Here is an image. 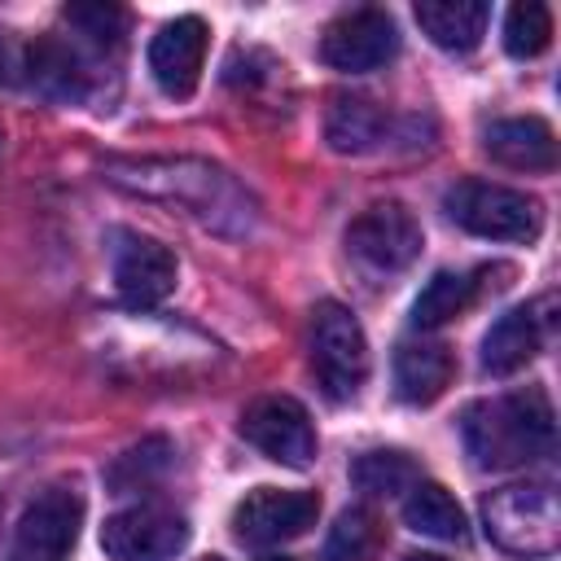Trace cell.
I'll use <instances>...</instances> for the list:
<instances>
[{
	"mask_svg": "<svg viewBox=\"0 0 561 561\" xmlns=\"http://www.w3.org/2000/svg\"><path fill=\"white\" fill-rule=\"evenodd\" d=\"M101 175L145 202H158L167 210H180L184 219L202 224L219 237H250L259 224V202L250 188L224 171L219 162L188 158V153H158V158H105Z\"/></svg>",
	"mask_w": 561,
	"mask_h": 561,
	"instance_id": "1",
	"label": "cell"
},
{
	"mask_svg": "<svg viewBox=\"0 0 561 561\" xmlns=\"http://www.w3.org/2000/svg\"><path fill=\"white\" fill-rule=\"evenodd\" d=\"M460 438H465V451L473 456L478 469L504 473V469L535 465L557 443L552 399H548L543 386L478 399L460 416Z\"/></svg>",
	"mask_w": 561,
	"mask_h": 561,
	"instance_id": "2",
	"label": "cell"
},
{
	"mask_svg": "<svg viewBox=\"0 0 561 561\" xmlns=\"http://www.w3.org/2000/svg\"><path fill=\"white\" fill-rule=\"evenodd\" d=\"M482 526L495 548L543 561L561 548V504L548 482H508L482 500Z\"/></svg>",
	"mask_w": 561,
	"mask_h": 561,
	"instance_id": "3",
	"label": "cell"
},
{
	"mask_svg": "<svg viewBox=\"0 0 561 561\" xmlns=\"http://www.w3.org/2000/svg\"><path fill=\"white\" fill-rule=\"evenodd\" d=\"M447 215L473 232V237H491V241H535L543 232V206L539 197L508 188V184H491V180H460L447 188L443 197Z\"/></svg>",
	"mask_w": 561,
	"mask_h": 561,
	"instance_id": "4",
	"label": "cell"
},
{
	"mask_svg": "<svg viewBox=\"0 0 561 561\" xmlns=\"http://www.w3.org/2000/svg\"><path fill=\"white\" fill-rule=\"evenodd\" d=\"M311 373L333 403H346L368 381V337L351 307L316 302L311 311Z\"/></svg>",
	"mask_w": 561,
	"mask_h": 561,
	"instance_id": "5",
	"label": "cell"
},
{
	"mask_svg": "<svg viewBox=\"0 0 561 561\" xmlns=\"http://www.w3.org/2000/svg\"><path fill=\"white\" fill-rule=\"evenodd\" d=\"M346 254L368 276H399L421 254V224L403 202H373L351 219Z\"/></svg>",
	"mask_w": 561,
	"mask_h": 561,
	"instance_id": "6",
	"label": "cell"
},
{
	"mask_svg": "<svg viewBox=\"0 0 561 561\" xmlns=\"http://www.w3.org/2000/svg\"><path fill=\"white\" fill-rule=\"evenodd\" d=\"M320 517V495L298 491V486H254L237 508H232V535L250 548H272L285 539H298L316 526Z\"/></svg>",
	"mask_w": 561,
	"mask_h": 561,
	"instance_id": "7",
	"label": "cell"
},
{
	"mask_svg": "<svg viewBox=\"0 0 561 561\" xmlns=\"http://www.w3.org/2000/svg\"><path fill=\"white\" fill-rule=\"evenodd\" d=\"M184 543L188 522L167 504H131L101 526V548L110 561H175Z\"/></svg>",
	"mask_w": 561,
	"mask_h": 561,
	"instance_id": "8",
	"label": "cell"
},
{
	"mask_svg": "<svg viewBox=\"0 0 561 561\" xmlns=\"http://www.w3.org/2000/svg\"><path fill=\"white\" fill-rule=\"evenodd\" d=\"M79 526H83V495L70 486H48L26 504L13 530L9 561H66L70 548L79 543Z\"/></svg>",
	"mask_w": 561,
	"mask_h": 561,
	"instance_id": "9",
	"label": "cell"
},
{
	"mask_svg": "<svg viewBox=\"0 0 561 561\" xmlns=\"http://www.w3.org/2000/svg\"><path fill=\"white\" fill-rule=\"evenodd\" d=\"M241 438L259 447L267 460L307 469L316 460V430L298 399L289 394H263L241 412Z\"/></svg>",
	"mask_w": 561,
	"mask_h": 561,
	"instance_id": "10",
	"label": "cell"
},
{
	"mask_svg": "<svg viewBox=\"0 0 561 561\" xmlns=\"http://www.w3.org/2000/svg\"><path fill=\"white\" fill-rule=\"evenodd\" d=\"M394 53H399V31L386 9H351V13L333 18L320 35L324 66H333L342 75H368V70L386 66Z\"/></svg>",
	"mask_w": 561,
	"mask_h": 561,
	"instance_id": "11",
	"label": "cell"
},
{
	"mask_svg": "<svg viewBox=\"0 0 561 561\" xmlns=\"http://www.w3.org/2000/svg\"><path fill=\"white\" fill-rule=\"evenodd\" d=\"M105 53L75 35H39L26 53V79L53 101H88L96 92V61Z\"/></svg>",
	"mask_w": 561,
	"mask_h": 561,
	"instance_id": "12",
	"label": "cell"
},
{
	"mask_svg": "<svg viewBox=\"0 0 561 561\" xmlns=\"http://www.w3.org/2000/svg\"><path fill=\"white\" fill-rule=\"evenodd\" d=\"M206 35H210L206 22L193 13L158 26V35L149 39V75L162 96L188 101L197 92L202 66H206Z\"/></svg>",
	"mask_w": 561,
	"mask_h": 561,
	"instance_id": "13",
	"label": "cell"
},
{
	"mask_svg": "<svg viewBox=\"0 0 561 561\" xmlns=\"http://www.w3.org/2000/svg\"><path fill=\"white\" fill-rule=\"evenodd\" d=\"M548 333H552V294H543L539 302L504 311L482 337V368L491 377H508V373L526 368L543 351Z\"/></svg>",
	"mask_w": 561,
	"mask_h": 561,
	"instance_id": "14",
	"label": "cell"
},
{
	"mask_svg": "<svg viewBox=\"0 0 561 561\" xmlns=\"http://www.w3.org/2000/svg\"><path fill=\"white\" fill-rule=\"evenodd\" d=\"M175 254L153 237H123L114 250V285L131 307H158L175 289Z\"/></svg>",
	"mask_w": 561,
	"mask_h": 561,
	"instance_id": "15",
	"label": "cell"
},
{
	"mask_svg": "<svg viewBox=\"0 0 561 561\" xmlns=\"http://www.w3.org/2000/svg\"><path fill=\"white\" fill-rule=\"evenodd\" d=\"M394 127H403L394 114H386L368 96H333L324 114V140L333 153H377L390 145Z\"/></svg>",
	"mask_w": 561,
	"mask_h": 561,
	"instance_id": "16",
	"label": "cell"
},
{
	"mask_svg": "<svg viewBox=\"0 0 561 561\" xmlns=\"http://www.w3.org/2000/svg\"><path fill=\"white\" fill-rule=\"evenodd\" d=\"M451 373H456L451 346H443L434 337H408L394 351V394L412 408L434 403L451 386Z\"/></svg>",
	"mask_w": 561,
	"mask_h": 561,
	"instance_id": "17",
	"label": "cell"
},
{
	"mask_svg": "<svg viewBox=\"0 0 561 561\" xmlns=\"http://www.w3.org/2000/svg\"><path fill=\"white\" fill-rule=\"evenodd\" d=\"M482 149L508 171H552L557 167V136L535 114L491 123L482 136Z\"/></svg>",
	"mask_w": 561,
	"mask_h": 561,
	"instance_id": "18",
	"label": "cell"
},
{
	"mask_svg": "<svg viewBox=\"0 0 561 561\" xmlns=\"http://www.w3.org/2000/svg\"><path fill=\"white\" fill-rule=\"evenodd\" d=\"M416 22L430 35V44H438L443 53H473L486 35L491 4H482V0H421Z\"/></svg>",
	"mask_w": 561,
	"mask_h": 561,
	"instance_id": "19",
	"label": "cell"
},
{
	"mask_svg": "<svg viewBox=\"0 0 561 561\" xmlns=\"http://www.w3.org/2000/svg\"><path fill=\"white\" fill-rule=\"evenodd\" d=\"M403 522H408V530H416V535H425V539H438V543H460L465 535H469V526H465V513H460V504L447 495V486H438V482H412L408 486V495H403Z\"/></svg>",
	"mask_w": 561,
	"mask_h": 561,
	"instance_id": "20",
	"label": "cell"
},
{
	"mask_svg": "<svg viewBox=\"0 0 561 561\" xmlns=\"http://www.w3.org/2000/svg\"><path fill=\"white\" fill-rule=\"evenodd\" d=\"M478 298V280L465 272H434L430 285L412 302V324L416 329H443L456 316H465Z\"/></svg>",
	"mask_w": 561,
	"mask_h": 561,
	"instance_id": "21",
	"label": "cell"
},
{
	"mask_svg": "<svg viewBox=\"0 0 561 561\" xmlns=\"http://www.w3.org/2000/svg\"><path fill=\"white\" fill-rule=\"evenodd\" d=\"M381 552V522L368 508H346L324 543V561H377Z\"/></svg>",
	"mask_w": 561,
	"mask_h": 561,
	"instance_id": "22",
	"label": "cell"
},
{
	"mask_svg": "<svg viewBox=\"0 0 561 561\" xmlns=\"http://www.w3.org/2000/svg\"><path fill=\"white\" fill-rule=\"evenodd\" d=\"M351 482L364 495H394V491H408L416 482V465L403 451H394V447H377V451L355 456Z\"/></svg>",
	"mask_w": 561,
	"mask_h": 561,
	"instance_id": "23",
	"label": "cell"
},
{
	"mask_svg": "<svg viewBox=\"0 0 561 561\" xmlns=\"http://www.w3.org/2000/svg\"><path fill=\"white\" fill-rule=\"evenodd\" d=\"M548 39H552V13H548V4L526 0V4H513L508 9V18H504V48H508V57H517V61L539 57L548 48Z\"/></svg>",
	"mask_w": 561,
	"mask_h": 561,
	"instance_id": "24",
	"label": "cell"
},
{
	"mask_svg": "<svg viewBox=\"0 0 561 561\" xmlns=\"http://www.w3.org/2000/svg\"><path fill=\"white\" fill-rule=\"evenodd\" d=\"M167 456H171L167 438H149V443H140V447H131V451L118 456V465L110 469V482L118 491H140L145 482H153L167 469Z\"/></svg>",
	"mask_w": 561,
	"mask_h": 561,
	"instance_id": "25",
	"label": "cell"
},
{
	"mask_svg": "<svg viewBox=\"0 0 561 561\" xmlns=\"http://www.w3.org/2000/svg\"><path fill=\"white\" fill-rule=\"evenodd\" d=\"M403 561H447V557H438V552H412V557H403Z\"/></svg>",
	"mask_w": 561,
	"mask_h": 561,
	"instance_id": "26",
	"label": "cell"
},
{
	"mask_svg": "<svg viewBox=\"0 0 561 561\" xmlns=\"http://www.w3.org/2000/svg\"><path fill=\"white\" fill-rule=\"evenodd\" d=\"M259 561H289V557H259Z\"/></svg>",
	"mask_w": 561,
	"mask_h": 561,
	"instance_id": "27",
	"label": "cell"
},
{
	"mask_svg": "<svg viewBox=\"0 0 561 561\" xmlns=\"http://www.w3.org/2000/svg\"><path fill=\"white\" fill-rule=\"evenodd\" d=\"M202 561H219V557H202Z\"/></svg>",
	"mask_w": 561,
	"mask_h": 561,
	"instance_id": "28",
	"label": "cell"
}]
</instances>
